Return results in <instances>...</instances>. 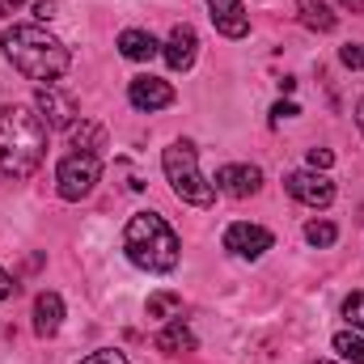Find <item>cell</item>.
Listing matches in <instances>:
<instances>
[{
    "mask_svg": "<svg viewBox=\"0 0 364 364\" xmlns=\"http://www.w3.org/2000/svg\"><path fill=\"white\" fill-rule=\"evenodd\" d=\"M331 166H335L331 149H309V170H331Z\"/></svg>",
    "mask_w": 364,
    "mask_h": 364,
    "instance_id": "obj_22",
    "label": "cell"
},
{
    "mask_svg": "<svg viewBox=\"0 0 364 364\" xmlns=\"http://www.w3.org/2000/svg\"><path fill=\"white\" fill-rule=\"evenodd\" d=\"M123 250H127V259L140 267V272H174L178 267V233L166 225V216H157V212H136L132 220H127V229H123Z\"/></svg>",
    "mask_w": 364,
    "mask_h": 364,
    "instance_id": "obj_3",
    "label": "cell"
},
{
    "mask_svg": "<svg viewBox=\"0 0 364 364\" xmlns=\"http://www.w3.org/2000/svg\"><path fill=\"white\" fill-rule=\"evenodd\" d=\"M356 123H360V136H364V97H360V106H356Z\"/></svg>",
    "mask_w": 364,
    "mask_h": 364,
    "instance_id": "obj_29",
    "label": "cell"
},
{
    "mask_svg": "<svg viewBox=\"0 0 364 364\" xmlns=\"http://www.w3.org/2000/svg\"><path fill=\"white\" fill-rule=\"evenodd\" d=\"M51 13H55V0H38V4H34V17H38V21H47Z\"/></svg>",
    "mask_w": 364,
    "mask_h": 364,
    "instance_id": "obj_27",
    "label": "cell"
},
{
    "mask_svg": "<svg viewBox=\"0 0 364 364\" xmlns=\"http://www.w3.org/2000/svg\"><path fill=\"white\" fill-rule=\"evenodd\" d=\"M284 186H288V195H292L296 203H305V208H331V203H335V182L326 178L322 170H296V174L284 178Z\"/></svg>",
    "mask_w": 364,
    "mask_h": 364,
    "instance_id": "obj_6",
    "label": "cell"
},
{
    "mask_svg": "<svg viewBox=\"0 0 364 364\" xmlns=\"http://www.w3.org/2000/svg\"><path fill=\"white\" fill-rule=\"evenodd\" d=\"M13 292H17V284H13V275H9V272H0V301H9Z\"/></svg>",
    "mask_w": 364,
    "mask_h": 364,
    "instance_id": "obj_26",
    "label": "cell"
},
{
    "mask_svg": "<svg viewBox=\"0 0 364 364\" xmlns=\"http://www.w3.org/2000/svg\"><path fill=\"white\" fill-rule=\"evenodd\" d=\"M144 309H149V318H161V322H174V318H178V309H182V296H178V292H153Z\"/></svg>",
    "mask_w": 364,
    "mask_h": 364,
    "instance_id": "obj_18",
    "label": "cell"
},
{
    "mask_svg": "<svg viewBox=\"0 0 364 364\" xmlns=\"http://www.w3.org/2000/svg\"><path fill=\"white\" fill-rule=\"evenodd\" d=\"M161 170H166V178H170V186H174V195H178L182 203L212 208L216 182H208L199 174V153H195L191 140H174V144L161 153Z\"/></svg>",
    "mask_w": 364,
    "mask_h": 364,
    "instance_id": "obj_4",
    "label": "cell"
},
{
    "mask_svg": "<svg viewBox=\"0 0 364 364\" xmlns=\"http://www.w3.org/2000/svg\"><path fill=\"white\" fill-rule=\"evenodd\" d=\"M263 186V174L255 166H220L216 170V191L233 195V199H250Z\"/></svg>",
    "mask_w": 364,
    "mask_h": 364,
    "instance_id": "obj_11",
    "label": "cell"
},
{
    "mask_svg": "<svg viewBox=\"0 0 364 364\" xmlns=\"http://www.w3.org/2000/svg\"><path fill=\"white\" fill-rule=\"evenodd\" d=\"M47 123L34 106H4L0 110V174L30 178L47 153Z\"/></svg>",
    "mask_w": 364,
    "mask_h": 364,
    "instance_id": "obj_1",
    "label": "cell"
},
{
    "mask_svg": "<svg viewBox=\"0 0 364 364\" xmlns=\"http://www.w3.org/2000/svg\"><path fill=\"white\" fill-rule=\"evenodd\" d=\"M157 343V352H166V356H178V352H195V335H191V326L186 322H166L161 326V335L153 339Z\"/></svg>",
    "mask_w": 364,
    "mask_h": 364,
    "instance_id": "obj_15",
    "label": "cell"
},
{
    "mask_svg": "<svg viewBox=\"0 0 364 364\" xmlns=\"http://www.w3.org/2000/svg\"><path fill=\"white\" fill-rule=\"evenodd\" d=\"M343 318L352 322V331H364V292H352L343 301Z\"/></svg>",
    "mask_w": 364,
    "mask_h": 364,
    "instance_id": "obj_21",
    "label": "cell"
},
{
    "mask_svg": "<svg viewBox=\"0 0 364 364\" xmlns=\"http://www.w3.org/2000/svg\"><path fill=\"white\" fill-rule=\"evenodd\" d=\"M296 9H301V21L309 26V30H318V34H331L335 30V13H331V4H322V0H296Z\"/></svg>",
    "mask_w": 364,
    "mask_h": 364,
    "instance_id": "obj_17",
    "label": "cell"
},
{
    "mask_svg": "<svg viewBox=\"0 0 364 364\" xmlns=\"http://www.w3.org/2000/svg\"><path fill=\"white\" fill-rule=\"evenodd\" d=\"M161 55H166V64L174 73H186L195 64V55H199V34L191 26H174L170 38H166V47H161Z\"/></svg>",
    "mask_w": 364,
    "mask_h": 364,
    "instance_id": "obj_10",
    "label": "cell"
},
{
    "mask_svg": "<svg viewBox=\"0 0 364 364\" xmlns=\"http://www.w3.org/2000/svg\"><path fill=\"white\" fill-rule=\"evenodd\" d=\"M292 114H301L292 102H275V110H272V119H292Z\"/></svg>",
    "mask_w": 364,
    "mask_h": 364,
    "instance_id": "obj_25",
    "label": "cell"
},
{
    "mask_svg": "<svg viewBox=\"0 0 364 364\" xmlns=\"http://www.w3.org/2000/svg\"><path fill=\"white\" fill-rule=\"evenodd\" d=\"M272 229H263V225H250V220H237V225H229L225 229V250L229 255H237V259H259L263 250H272Z\"/></svg>",
    "mask_w": 364,
    "mask_h": 364,
    "instance_id": "obj_7",
    "label": "cell"
},
{
    "mask_svg": "<svg viewBox=\"0 0 364 364\" xmlns=\"http://www.w3.org/2000/svg\"><path fill=\"white\" fill-rule=\"evenodd\" d=\"M34 110L43 114V123H47V127H73V123H77V97H73V93H64L60 85H43Z\"/></svg>",
    "mask_w": 364,
    "mask_h": 364,
    "instance_id": "obj_8",
    "label": "cell"
},
{
    "mask_svg": "<svg viewBox=\"0 0 364 364\" xmlns=\"http://www.w3.org/2000/svg\"><path fill=\"white\" fill-rule=\"evenodd\" d=\"M339 60H343L348 68H364V43H360V47H343V51H339Z\"/></svg>",
    "mask_w": 364,
    "mask_h": 364,
    "instance_id": "obj_24",
    "label": "cell"
},
{
    "mask_svg": "<svg viewBox=\"0 0 364 364\" xmlns=\"http://www.w3.org/2000/svg\"><path fill=\"white\" fill-rule=\"evenodd\" d=\"M81 364H132V360H127L123 352H110V348H106V352H93V356H85Z\"/></svg>",
    "mask_w": 364,
    "mask_h": 364,
    "instance_id": "obj_23",
    "label": "cell"
},
{
    "mask_svg": "<svg viewBox=\"0 0 364 364\" xmlns=\"http://www.w3.org/2000/svg\"><path fill=\"white\" fill-rule=\"evenodd\" d=\"M68 132H73V149H77V153H93V157H97V153L106 149V127H102V123L81 119V123H73Z\"/></svg>",
    "mask_w": 364,
    "mask_h": 364,
    "instance_id": "obj_16",
    "label": "cell"
},
{
    "mask_svg": "<svg viewBox=\"0 0 364 364\" xmlns=\"http://www.w3.org/2000/svg\"><path fill=\"white\" fill-rule=\"evenodd\" d=\"M97 178H102V157H93V153H73V157H64V161L55 166V191H60V199H68V203L90 199Z\"/></svg>",
    "mask_w": 364,
    "mask_h": 364,
    "instance_id": "obj_5",
    "label": "cell"
},
{
    "mask_svg": "<svg viewBox=\"0 0 364 364\" xmlns=\"http://www.w3.org/2000/svg\"><path fill=\"white\" fill-rule=\"evenodd\" d=\"M208 9H212V26H216L225 38H246L250 17H246L242 0H208Z\"/></svg>",
    "mask_w": 364,
    "mask_h": 364,
    "instance_id": "obj_12",
    "label": "cell"
},
{
    "mask_svg": "<svg viewBox=\"0 0 364 364\" xmlns=\"http://www.w3.org/2000/svg\"><path fill=\"white\" fill-rule=\"evenodd\" d=\"M119 51H123L127 60L144 64V60L161 55V43H157V38H153L149 30H123V34H119Z\"/></svg>",
    "mask_w": 364,
    "mask_h": 364,
    "instance_id": "obj_14",
    "label": "cell"
},
{
    "mask_svg": "<svg viewBox=\"0 0 364 364\" xmlns=\"http://www.w3.org/2000/svg\"><path fill=\"white\" fill-rule=\"evenodd\" d=\"M127 102L136 106V110H166L170 102H174V90H170V81H161V77H136L132 85H127Z\"/></svg>",
    "mask_w": 364,
    "mask_h": 364,
    "instance_id": "obj_9",
    "label": "cell"
},
{
    "mask_svg": "<svg viewBox=\"0 0 364 364\" xmlns=\"http://www.w3.org/2000/svg\"><path fill=\"white\" fill-rule=\"evenodd\" d=\"M343 4H356V9H364V0H343Z\"/></svg>",
    "mask_w": 364,
    "mask_h": 364,
    "instance_id": "obj_30",
    "label": "cell"
},
{
    "mask_svg": "<svg viewBox=\"0 0 364 364\" xmlns=\"http://www.w3.org/2000/svg\"><path fill=\"white\" fill-rule=\"evenodd\" d=\"M335 237H339V229H335L331 220H309V225H305V242H309V246H322V250H326V246H335Z\"/></svg>",
    "mask_w": 364,
    "mask_h": 364,
    "instance_id": "obj_20",
    "label": "cell"
},
{
    "mask_svg": "<svg viewBox=\"0 0 364 364\" xmlns=\"http://www.w3.org/2000/svg\"><path fill=\"white\" fill-rule=\"evenodd\" d=\"M0 47H4L9 64L26 81H38V85H55L68 73V64H73L68 47L55 34H47L43 26H9L4 38H0Z\"/></svg>",
    "mask_w": 364,
    "mask_h": 364,
    "instance_id": "obj_2",
    "label": "cell"
},
{
    "mask_svg": "<svg viewBox=\"0 0 364 364\" xmlns=\"http://www.w3.org/2000/svg\"><path fill=\"white\" fill-rule=\"evenodd\" d=\"M21 4H26V0H0V17H9V13L21 9Z\"/></svg>",
    "mask_w": 364,
    "mask_h": 364,
    "instance_id": "obj_28",
    "label": "cell"
},
{
    "mask_svg": "<svg viewBox=\"0 0 364 364\" xmlns=\"http://www.w3.org/2000/svg\"><path fill=\"white\" fill-rule=\"evenodd\" d=\"M60 322H64V301H60V292H38V296H34V331H38L43 339H51V335L60 331Z\"/></svg>",
    "mask_w": 364,
    "mask_h": 364,
    "instance_id": "obj_13",
    "label": "cell"
},
{
    "mask_svg": "<svg viewBox=\"0 0 364 364\" xmlns=\"http://www.w3.org/2000/svg\"><path fill=\"white\" fill-rule=\"evenodd\" d=\"M335 352L348 364H364V335L360 331H339L335 335Z\"/></svg>",
    "mask_w": 364,
    "mask_h": 364,
    "instance_id": "obj_19",
    "label": "cell"
},
{
    "mask_svg": "<svg viewBox=\"0 0 364 364\" xmlns=\"http://www.w3.org/2000/svg\"><path fill=\"white\" fill-rule=\"evenodd\" d=\"M318 364H331V360H318Z\"/></svg>",
    "mask_w": 364,
    "mask_h": 364,
    "instance_id": "obj_31",
    "label": "cell"
}]
</instances>
